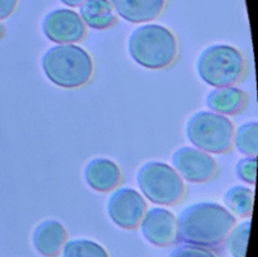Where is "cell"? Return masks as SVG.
Here are the masks:
<instances>
[{"instance_id": "obj_1", "label": "cell", "mask_w": 258, "mask_h": 257, "mask_svg": "<svg viewBox=\"0 0 258 257\" xmlns=\"http://www.w3.org/2000/svg\"><path fill=\"white\" fill-rule=\"evenodd\" d=\"M237 223V218L217 202H197L185 207L176 219L175 242L216 248Z\"/></svg>"}, {"instance_id": "obj_2", "label": "cell", "mask_w": 258, "mask_h": 257, "mask_svg": "<svg viewBox=\"0 0 258 257\" xmlns=\"http://www.w3.org/2000/svg\"><path fill=\"white\" fill-rule=\"evenodd\" d=\"M42 68L48 80L62 88H80L93 76V60L77 44H57L42 57Z\"/></svg>"}, {"instance_id": "obj_3", "label": "cell", "mask_w": 258, "mask_h": 257, "mask_svg": "<svg viewBox=\"0 0 258 257\" xmlns=\"http://www.w3.org/2000/svg\"><path fill=\"white\" fill-rule=\"evenodd\" d=\"M134 62L149 70H161L174 63L178 55V40L170 29L160 24L138 27L127 42Z\"/></svg>"}, {"instance_id": "obj_4", "label": "cell", "mask_w": 258, "mask_h": 257, "mask_svg": "<svg viewBox=\"0 0 258 257\" xmlns=\"http://www.w3.org/2000/svg\"><path fill=\"white\" fill-rule=\"evenodd\" d=\"M246 58L238 48L229 44H212L197 59V72L203 82L213 87L232 86L246 73Z\"/></svg>"}, {"instance_id": "obj_5", "label": "cell", "mask_w": 258, "mask_h": 257, "mask_svg": "<svg viewBox=\"0 0 258 257\" xmlns=\"http://www.w3.org/2000/svg\"><path fill=\"white\" fill-rule=\"evenodd\" d=\"M136 180L144 197L159 206H174L185 196L184 180L173 166L163 161L141 165Z\"/></svg>"}, {"instance_id": "obj_6", "label": "cell", "mask_w": 258, "mask_h": 257, "mask_svg": "<svg viewBox=\"0 0 258 257\" xmlns=\"http://www.w3.org/2000/svg\"><path fill=\"white\" fill-rule=\"evenodd\" d=\"M186 138L197 149L222 154L232 148L234 127L227 116L213 111H198L186 122Z\"/></svg>"}, {"instance_id": "obj_7", "label": "cell", "mask_w": 258, "mask_h": 257, "mask_svg": "<svg viewBox=\"0 0 258 257\" xmlns=\"http://www.w3.org/2000/svg\"><path fill=\"white\" fill-rule=\"evenodd\" d=\"M171 164L183 180L204 183L216 176L218 165L211 154L190 146L178 149L171 156Z\"/></svg>"}, {"instance_id": "obj_8", "label": "cell", "mask_w": 258, "mask_h": 257, "mask_svg": "<svg viewBox=\"0 0 258 257\" xmlns=\"http://www.w3.org/2000/svg\"><path fill=\"white\" fill-rule=\"evenodd\" d=\"M146 212V202L136 189L117 188L107 201V213L116 226L135 229Z\"/></svg>"}, {"instance_id": "obj_9", "label": "cell", "mask_w": 258, "mask_h": 257, "mask_svg": "<svg viewBox=\"0 0 258 257\" xmlns=\"http://www.w3.org/2000/svg\"><path fill=\"white\" fill-rule=\"evenodd\" d=\"M45 37L57 44H75L85 38L86 25L80 14L71 9H54L42 23Z\"/></svg>"}, {"instance_id": "obj_10", "label": "cell", "mask_w": 258, "mask_h": 257, "mask_svg": "<svg viewBox=\"0 0 258 257\" xmlns=\"http://www.w3.org/2000/svg\"><path fill=\"white\" fill-rule=\"evenodd\" d=\"M140 229L144 238L154 246H169L175 242L176 217L169 209L154 207L145 212Z\"/></svg>"}, {"instance_id": "obj_11", "label": "cell", "mask_w": 258, "mask_h": 257, "mask_svg": "<svg viewBox=\"0 0 258 257\" xmlns=\"http://www.w3.org/2000/svg\"><path fill=\"white\" fill-rule=\"evenodd\" d=\"M67 241V231L60 222L55 219L43 221L35 227L32 242L37 252L42 256L54 257L62 251Z\"/></svg>"}, {"instance_id": "obj_12", "label": "cell", "mask_w": 258, "mask_h": 257, "mask_svg": "<svg viewBox=\"0 0 258 257\" xmlns=\"http://www.w3.org/2000/svg\"><path fill=\"white\" fill-rule=\"evenodd\" d=\"M121 170L115 161L107 158H95L85 166V180L97 191H110L121 181Z\"/></svg>"}, {"instance_id": "obj_13", "label": "cell", "mask_w": 258, "mask_h": 257, "mask_svg": "<svg viewBox=\"0 0 258 257\" xmlns=\"http://www.w3.org/2000/svg\"><path fill=\"white\" fill-rule=\"evenodd\" d=\"M113 10L130 23H146L163 13L166 0H110Z\"/></svg>"}, {"instance_id": "obj_14", "label": "cell", "mask_w": 258, "mask_h": 257, "mask_svg": "<svg viewBox=\"0 0 258 257\" xmlns=\"http://www.w3.org/2000/svg\"><path fill=\"white\" fill-rule=\"evenodd\" d=\"M247 93L234 86L217 87L207 96L206 103L213 112L221 115H236L246 106Z\"/></svg>"}, {"instance_id": "obj_15", "label": "cell", "mask_w": 258, "mask_h": 257, "mask_svg": "<svg viewBox=\"0 0 258 257\" xmlns=\"http://www.w3.org/2000/svg\"><path fill=\"white\" fill-rule=\"evenodd\" d=\"M80 17L85 25L103 30L116 23V14L110 0H85L80 5Z\"/></svg>"}, {"instance_id": "obj_16", "label": "cell", "mask_w": 258, "mask_h": 257, "mask_svg": "<svg viewBox=\"0 0 258 257\" xmlns=\"http://www.w3.org/2000/svg\"><path fill=\"white\" fill-rule=\"evenodd\" d=\"M254 191L246 185H233L226 190L223 196L224 207L241 218H251L253 212Z\"/></svg>"}, {"instance_id": "obj_17", "label": "cell", "mask_w": 258, "mask_h": 257, "mask_svg": "<svg viewBox=\"0 0 258 257\" xmlns=\"http://www.w3.org/2000/svg\"><path fill=\"white\" fill-rule=\"evenodd\" d=\"M238 153L247 156H257L258 153V123L248 121L239 125L233 133V141Z\"/></svg>"}, {"instance_id": "obj_18", "label": "cell", "mask_w": 258, "mask_h": 257, "mask_svg": "<svg viewBox=\"0 0 258 257\" xmlns=\"http://www.w3.org/2000/svg\"><path fill=\"white\" fill-rule=\"evenodd\" d=\"M60 252L62 257H110L105 247L88 238L66 241Z\"/></svg>"}, {"instance_id": "obj_19", "label": "cell", "mask_w": 258, "mask_h": 257, "mask_svg": "<svg viewBox=\"0 0 258 257\" xmlns=\"http://www.w3.org/2000/svg\"><path fill=\"white\" fill-rule=\"evenodd\" d=\"M249 232H251V219L249 218L241 223L234 224V227L224 239L232 257H246Z\"/></svg>"}, {"instance_id": "obj_20", "label": "cell", "mask_w": 258, "mask_h": 257, "mask_svg": "<svg viewBox=\"0 0 258 257\" xmlns=\"http://www.w3.org/2000/svg\"><path fill=\"white\" fill-rule=\"evenodd\" d=\"M236 173L239 179L248 184H256L257 156H246L241 159L236 165Z\"/></svg>"}, {"instance_id": "obj_21", "label": "cell", "mask_w": 258, "mask_h": 257, "mask_svg": "<svg viewBox=\"0 0 258 257\" xmlns=\"http://www.w3.org/2000/svg\"><path fill=\"white\" fill-rule=\"evenodd\" d=\"M169 257H218L211 248L193 246V244H181L170 252Z\"/></svg>"}, {"instance_id": "obj_22", "label": "cell", "mask_w": 258, "mask_h": 257, "mask_svg": "<svg viewBox=\"0 0 258 257\" xmlns=\"http://www.w3.org/2000/svg\"><path fill=\"white\" fill-rule=\"evenodd\" d=\"M18 0H0V20L9 17L15 10Z\"/></svg>"}, {"instance_id": "obj_23", "label": "cell", "mask_w": 258, "mask_h": 257, "mask_svg": "<svg viewBox=\"0 0 258 257\" xmlns=\"http://www.w3.org/2000/svg\"><path fill=\"white\" fill-rule=\"evenodd\" d=\"M60 2H62L63 4L67 5V7L75 8V7H80L85 0H60Z\"/></svg>"}, {"instance_id": "obj_24", "label": "cell", "mask_w": 258, "mask_h": 257, "mask_svg": "<svg viewBox=\"0 0 258 257\" xmlns=\"http://www.w3.org/2000/svg\"><path fill=\"white\" fill-rule=\"evenodd\" d=\"M4 33H5V28H4V25H3L2 23H0V39H2V38H3Z\"/></svg>"}]
</instances>
